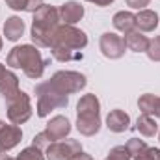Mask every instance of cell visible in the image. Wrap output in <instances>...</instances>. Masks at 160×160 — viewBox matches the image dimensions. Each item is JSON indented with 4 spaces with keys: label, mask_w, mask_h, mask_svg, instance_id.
I'll return each instance as SVG.
<instances>
[{
    "label": "cell",
    "mask_w": 160,
    "mask_h": 160,
    "mask_svg": "<svg viewBox=\"0 0 160 160\" xmlns=\"http://www.w3.org/2000/svg\"><path fill=\"white\" fill-rule=\"evenodd\" d=\"M8 65L15 69H22L28 78H41L47 62L41 58L39 50L32 45H21L13 47L8 54Z\"/></svg>",
    "instance_id": "cell-1"
},
{
    "label": "cell",
    "mask_w": 160,
    "mask_h": 160,
    "mask_svg": "<svg viewBox=\"0 0 160 160\" xmlns=\"http://www.w3.org/2000/svg\"><path fill=\"white\" fill-rule=\"evenodd\" d=\"M60 26V11L52 6H41L34 13L32 22V41L38 47H48L52 45V38L56 28Z\"/></svg>",
    "instance_id": "cell-2"
},
{
    "label": "cell",
    "mask_w": 160,
    "mask_h": 160,
    "mask_svg": "<svg viewBox=\"0 0 160 160\" xmlns=\"http://www.w3.org/2000/svg\"><path fill=\"white\" fill-rule=\"evenodd\" d=\"M36 95H38V116L47 118L52 110L56 108H65L69 99L65 93H62L58 88L52 86V82H43L36 86Z\"/></svg>",
    "instance_id": "cell-3"
},
{
    "label": "cell",
    "mask_w": 160,
    "mask_h": 160,
    "mask_svg": "<svg viewBox=\"0 0 160 160\" xmlns=\"http://www.w3.org/2000/svg\"><path fill=\"white\" fill-rule=\"evenodd\" d=\"M88 45V36L75 28L73 24H60L54 32L52 45L50 47H63V48H71V50H82Z\"/></svg>",
    "instance_id": "cell-4"
},
{
    "label": "cell",
    "mask_w": 160,
    "mask_h": 160,
    "mask_svg": "<svg viewBox=\"0 0 160 160\" xmlns=\"http://www.w3.org/2000/svg\"><path fill=\"white\" fill-rule=\"evenodd\" d=\"M8 118L13 125H22L32 118V102L24 91H19L11 101H8Z\"/></svg>",
    "instance_id": "cell-5"
},
{
    "label": "cell",
    "mask_w": 160,
    "mask_h": 160,
    "mask_svg": "<svg viewBox=\"0 0 160 160\" xmlns=\"http://www.w3.org/2000/svg\"><path fill=\"white\" fill-rule=\"evenodd\" d=\"M52 86L58 88L62 93L71 95V93H78L80 89L86 88V77L80 75L77 71H58L54 73V77L50 78Z\"/></svg>",
    "instance_id": "cell-6"
},
{
    "label": "cell",
    "mask_w": 160,
    "mask_h": 160,
    "mask_svg": "<svg viewBox=\"0 0 160 160\" xmlns=\"http://www.w3.org/2000/svg\"><path fill=\"white\" fill-rule=\"evenodd\" d=\"M47 158L48 160H73L78 153H82V145L77 140H60L50 143L47 149Z\"/></svg>",
    "instance_id": "cell-7"
},
{
    "label": "cell",
    "mask_w": 160,
    "mask_h": 160,
    "mask_svg": "<svg viewBox=\"0 0 160 160\" xmlns=\"http://www.w3.org/2000/svg\"><path fill=\"white\" fill-rule=\"evenodd\" d=\"M99 47H101V52H102L106 58H110V60L121 58V56L125 54V48H127L125 39H123L121 36H118V34H112V32L102 34Z\"/></svg>",
    "instance_id": "cell-8"
},
{
    "label": "cell",
    "mask_w": 160,
    "mask_h": 160,
    "mask_svg": "<svg viewBox=\"0 0 160 160\" xmlns=\"http://www.w3.org/2000/svg\"><path fill=\"white\" fill-rule=\"evenodd\" d=\"M22 140V130L19 125H6L0 121V151H9Z\"/></svg>",
    "instance_id": "cell-9"
},
{
    "label": "cell",
    "mask_w": 160,
    "mask_h": 160,
    "mask_svg": "<svg viewBox=\"0 0 160 160\" xmlns=\"http://www.w3.org/2000/svg\"><path fill=\"white\" fill-rule=\"evenodd\" d=\"M69 132H71V123H69L67 118H63V116H56V118H52V119L47 123V127H45V134L50 138L52 143L63 140Z\"/></svg>",
    "instance_id": "cell-10"
},
{
    "label": "cell",
    "mask_w": 160,
    "mask_h": 160,
    "mask_svg": "<svg viewBox=\"0 0 160 160\" xmlns=\"http://www.w3.org/2000/svg\"><path fill=\"white\" fill-rule=\"evenodd\" d=\"M99 110H101V102L93 93L84 95L77 104V116L78 118H99Z\"/></svg>",
    "instance_id": "cell-11"
},
{
    "label": "cell",
    "mask_w": 160,
    "mask_h": 160,
    "mask_svg": "<svg viewBox=\"0 0 160 160\" xmlns=\"http://www.w3.org/2000/svg\"><path fill=\"white\" fill-rule=\"evenodd\" d=\"M58 11H60V21L63 24H75V22H78L80 19L84 17V6H80L78 2H75V0L65 2Z\"/></svg>",
    "instance_id": "cell-12"
},
{
    "label": "cell",
    "mask_w": 160,
    "mask_h": 160,
    "mask_svg": "<svg viewBox=\"0 0 160 160\" xmlns=\"http://www.w3.org/2000/svg\"><path fill=\"white\" fill-rule=\"evenodd\" d=\"M17 93H19V78H17V75L11 73V71H6V75L0 78V95H2V99L8 102Z\"/></svg>",
    "instance_id": "cell-13"
},
{
    "label": "cell",
    "mask_w": 160,
    "mask_h": 160,
    "mask_svg": "<svg viewBox=\"0 0 160 160\" xmlns=\"http://www.w3.org/2000/svg\"><path fill=\"white\" fill-rule=\"evenodd\" d=\"M128 125H130V118L123 110H112L106 118V127L112 132H125L128 128Z\"/></svg>",
    "instance_id": "cell-14"
},
{
    "label": "cell",
    "mask_w": 160,
    "mask_h": 160,
    "mask_svg": "<svg viewBox=\"0 0 160 160\" xmlns=\"http://www.w3.org/2000/svg\"><path fill=\"white\" fill-rule=\"evenodd\" d=\"M138 106H140L142 114L160 118V97H157V95H151V93L142 95L138 101Z\"/></svg>",
    "instance_id": "cell-15"
},
{
    "label": "cell",
    "mask_w": 160,
    "mask_h": 160,
    "mask_svg": "<svg viewBox=\"0 0 160 160\" xmlns=\"http://www.w3.org/2000/svg\"><path fill=\"white\" fill-rule=\"evenodd\" d=\"M136 26H138L142 32H153V30L158 26V15H157V11L142 9V11L136 15Z\"/></svg>",
    "instance_id": "cell-16"
},
{
    "label": "cell",
    "mask_w": 160,
    "mask_h": 160,
    "mask_svg": "<svg viewBox=\"0 0 160 160\" xmlns=\"http://www.w3.org/2000/svg\"><path fill=\"white\" fill-rule=\"evenodd\" d=\"M125 45H127V48H130V50H134V52H145L147 50V47H149V39L138 30H132V32H128V34H125Z\"/></svg>",
    "instance_id": "cell-17"
},
{
    "label": "cell",
    "mask_w": 160,
    "mask_h": 160,
    "mask_svg": "<svg viewBox=\"0 0 160 160\" xmlns=\"http://www.w3.org/2000/svg\"><path fill=\"white\" fill-rule=\"evenodd\" d=\"M114 26H116V30H119L123 34L132 32L136 26V15L130 11H118L114 15Z\"/></svg>",
    "instance_id": "cell-18"
},
{
    "label": "cell",
    "mask_w": 160,
    "mask_h": 160,
    "mask_svg": "<svg viewBox=\"0 0 160 160\" xmlns=\"http://www.w3.org/2000/svg\"><path fill=\"white\" fill-rule=\"evenodd\" d=\"M4 34L9 41L21 39V36L24 34V21L21 17H9L4 24Z\"/></svg>",
    "instance_id": "cell-19"
},
{
    "label": "cell",
    "mask_w": 160,
    "mask_h": 160,
    "mask_svg": "<svg viewBox=\"0 0 160 160\" xmlns=\"http://www.w3.org/2000/svg\"><path fill=\"white\" fill-rule=\"evenodd\" d=\"M77 128L84 136H95L101 128V118H78Z\"/></svg>",
    "instance_id": "cell-20"
},
{
    "label": "cell",
    "mask_w": 160,
    "mask_h": 160,
    "mask_svg": "<svg viewBox=\"0 0 160 160\" xmlns=\"http://www.w3.org/2000/svg\"><path fill=\"white\" fill-rule=\"evenodd\" d=\"M136 128L140 130V134H143V136L151 138V136H155V134H157L158 125H157V121L153 119L151 116L142 114V116L138 118V121H136Z\"/></svg>",
    "instance_id": "cell-21"
},
{
    "label": "cell",
    "mask_w": 160,
    "mask_h": 160,
    "mask_svg": "<svg viewBox=\"0 0 160 160\" xmlns=\"http://www.w3.org/2000/svg\"><path fill=\"white\" fill-rule=\"evenodd\" d=\"M50 52L56 60L60 62H73V60H82V52L80 50H71V48H63V47H50Z\"/></svg>",
    "instance_id": "cell-22"
},
{
    "label": "cell",
    "mask_w": 160,
    "mask_h": 160,
    "mask_svg": "<svg viewBox=\"0 0 160 160\" xmlns=\"http://www.w3.org/2000/svg\"><path fill=\"white\" fill-rule=\"evenodd\" d=\"M127 149L130 153V158H138L145 149H147V143L143 140H138V138H130L128 143H127Z\"/></svg>",
    "instance_id": "cell-23"
},
{
    "label": "cell",
    "mask_w": 160,
    "mask_h": 160,
    "mask_svg": "<svg viewBox=\"0 0 160 160\" xmlns=\"http://www.w3.org/2000/svg\"><path fill=\"white\" fill-rule=\"evenodd\" d=\"M17 160H45V157H43V153H41L39 147L32 145V147H26V149L17 157Z\"/></svg>",
    "instance_id": "cell-24"
},
{
    "label": "cell",
    "mask_w": 160,
    "mask_h": 160,
    "mask_svg": "<svg viewBox=\"0 0 160 160\" xmlns=\"http://www.w3.org/2000/svg\"><path fill=\"white\" fill-rule=\"evenodd\" d=\"M104 160H130V153H128L127 145H118L108 153V157Z\"/></svg>",
    "instance_id": "cell-25"
},
{
    "label": "cell",
    "mask_w": 160,
    "mask_h": 160,
    "mask_svg": "<svg viewBox=\"0 0 160 160\" xmlns=\"http://www.w3.org/2000/svg\"><path fill=\"white\" fill-rule=\"evenodd\" d=\"M147 56L153 62H160V36L155 39H149V47H147Z\"/></svg>",
    "instance_id": "cell-26"
},
{
    "label": "cell",
    "mask_w": 160,
    "mask_h": 160,
    "mask_svg": "<svg viewBox=\"0 0 160 160\" xmlns=\"http://www.w3.org/2000/svg\"><path fill=\"white\" fill-rule=\"evenodd\" d=\"M134 160H160V149H157V147H147L138 158Z\"/></svg>",
    "instance_id": "cell-27"
},
{
    "label": "cell",
    "mask_w": 160,
    "mask_h": 160,
    "mask_svg": "<svg viewBox=\"0 0 160 160\" xmlns=\"http://www.w3.org/2000/svg\"><path fill=\"white\" fill-rule=\"evenodd\" d=\"M50 143H52V142H50V138L45 134V130L39 132V134H36V138H34V145H36V147H39V149H47Z\"/></svg>",
    "instance_id": "cell-28"
},
{
    "label": "cell",
    "mask_w": 160,
    "mask_h": 160,
    "mask_svg": "<svg viewBox=\"0 0 160 160\" xmlns=\"http://www.w3.org/2000/svg\"><path fill=\"white\" fill-rule=\"evenodd\" d=\"M28 2H30V0H6V4H8L11 9H17V11H21V9H24V11H26Z\"/></svg>",
    "instance_id": "cell-29"
},
{
    "label": "cell",
    "mask_w": 160,
    "mask_h": 160,
    "mask_svg": "<svg viewBox=\"0 0 160 160\" xmlns=\"http://www.w3.org/2000/svg\"><path fill=\"white\" fill-rule=\"evenodd\" d=\"M125 2H127V6H130L134 9H143L145 6H149L151 0H125Z\"/></svg>",
    "instance_id": "cell-30"
},
{
    "label": "cell",
    "mask_w": 160,
    "mask_h": 160,
    "mask_svg": "<svg viewBox=\"0 0 160 160\" xmlns=\"http://www.w3.org/2000/svg\"><path fill=\"white\" fill-rule=\"evenodd\" d=\"M88 2H91V4H95V6H101V8H104V6H110L114 0H88Z\"/></svg>",
    "instance_id": "cell-31"
},
{
    "label": "cell",
    "mask_w": 160,
    "mask_h": 160,
    "mask_svg": "<svg viewBox=\"0 0 160 160\" xmlns=\"http://www.w3.org/2000/svg\"><path fill=\"white\" fill-rule=\"evenodd\" d=\"M73 160H93V158H91L89 155H86V153H78V155H77Z\"/></svg>",
    "instance_id": "cell-32"
},
{
    "label": "cell",
    "mask_w": 160,
    "mask_h": 160,
    "mask_svg": "<svg viewBox=\"0 0 160 160\" xmlns=\"http://www.w3.org/2000/svg\"><path fill=\"white\" fill-rule=\"evenodd\" d=\"M4 75H6V67H4V65H2V63H0V78H2V77H4Z\"/></svg>",
    "instance_id": "cell-33"
},
{
    "label": "cell",
    "mask_w": 160,
    "mask_h": 160,
    "mask_svg": "<svg viewBox=\"0 0 160 160\" xmlns=\"http://www.w3.org/2000/svg\"><path fill=\"white\" fill-rule=\"evenodd\" d=\"M0 160H6V155H4V151H0Z\"/></svg>",
    "instance_id": "cell-34"
},
{
    "label": "cell",
    "mask_w": 160,
    "mask_h": 160,
    "mask_svg": "<svg viewBox=\"0 0 160 160\" xmlns=\"http://www.w3.org/2000/svg\"><path fill=\"white\" fill-rule=\"evenodd\" d=\"M6 160H17V158H11V157H6Z\"/></svg>",
    "instance_id": "cell-35"
},
{
    "label": "cell",
    "mask_w": 160,
    "mask_h": 160,
    "mask_svg": "<svg viewBox=\"0 0 160 160\" xmlns=\"http://www.w3.org/2000/svg\"><path fill=\"white\" fill-rule=\"evenodd\" d=\"M0 50H2V38H0Z\"/></svg>",
    "instance_id": "cell-36"
}]
</instances>
